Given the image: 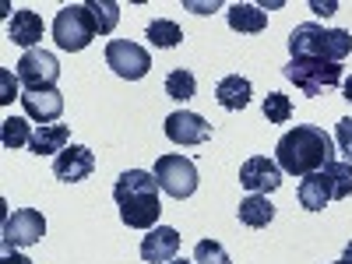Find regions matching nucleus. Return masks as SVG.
Here are the masks:
<instances>
[{
	"label": "nucleus",
	"mask_w": 352,
	"mask_h": 264,
	"mask_svg": "<svg viewBox=\"0 0 352 264\" xmlns=\"http://www.w3.org/2000/svg\"><path fill=\"white\" fill-rule=\"evenodd\" d=\"M264 116H268V124H289V120H292V102H289V96L268 92V96H264Z\"/></svg>",
	"instance_id": "a878e982"
},
{
	"label": "nucleus",
	"mask_w": 352,
	"mask_h": 264,
	"mask_svg": "<svg viewBox=\"0 0 352 264\" xmlns=\"http://www.w3.org/2000/svg\"><path fill=\"white\" fill-rule=\"evenodd\" d=\"M320 176H324V184H328V194H331V201H345L349 194H352V162H328L324 169H320Z\"/></svg>",
	"instance_id": "aec40b11"
},
{
	"label": "nucleus",
	"mask_w": 352,
	"mask_h": 264,
	"mask_svg": "<svg viewBox=\"0 0 352 264\" xmlns=\"http://www.w3.org/2000/svg\"><path fill=\"white\" fill-rule=\"evenodd\" d=\"M317 14H335V4H317V0H314V4H310Z\"/></svg>",
	"instance_id": "7c9ffc66"
},
{
	"label": "nucleus",
	"mask_w": 352,
	"mask_h": 264,
	"mask_svg": "<svg viewBox=\"0 0 352 264\" xmlns=\"http://www.w3.org/2000/svg\"><path fill=\"white\" fill-rule=\"evenodd\" d=\"M14 78L11 71H0V102H14Z\"/></svg>",
	"instance_id": "c85d7f7f"
},
{
	"label": "nucleus",
	"mask_w": 352,
	"mask_h": 264,
	"mask_svg": "<svg viewBox=\"0 0 352 264\" xmlns=\"http://www.w3.org/2000/svg\"><path fill=\"white\" fill-rule=\"evenodd\" d=\"M0 144H4L8 152H18L21 144H32V131H28L25 116H8V120L0 124Z\"/></svg>",
	"instance_id": "b1692460"
},
{
	"label": "nucleus",
	"mask_w": 352,
	"mask_h": 264,
	"mask_svg": "<svg viewBox=\"0 0 352 264\" xmlns=\"http://www.w3.org/2000/svg\"><path fill=\"white\" fill-rule=\"evenodd\" d=\"M250 92H254L250 81L240 78V74H229V78H222V81L215 85V99H219V106L229 109V113L247 109V106H250Z\"/></svg>",
	"instance_id": "dca6fc26"
},
{
	"label": "nucleus",
	"mask_w": 352,
	"mask_h": 264,
	"mask_svg": "<svg viewBox=\"0 0 352 264\" xmlns=\"http://www.w3.org/2000/svg\"><path fill=\"white\" fill-rule=\"evenodd\" d=\"M335 264H349V261H335Z\"/></svg>",
	"instance_id": "c9c22d12"
},
{
	"label": "nucleus",
	"mask_w": 352,
	"mask_h": 264,
	"mask_svg": "<svg viewBox=\"0 0 352 264\" xmlns=\"http://www.w3.org/2000/svg\"><path fill=\"white\" fill-rule=\"evenodd\" d=\"M226 21H229L232 32H250V36H257V32L268 28V14H264L261 4H229L226 8Z\"/></svg>",
	"instance_id": "f3484780"
},
{
	"label": "nucleus",
	"mask_w": 352,
	"mask_h": 264,
	"mask_svg": "<svg viewBox=\"0 0 352 264\" xmlns=\"http://www.w3.org/2000/svg\"><path fill=\"white\" fill-rule=\"evenodd\" d=\"M187 8H194L197 14H212V11H215V8H208V4H187Z\"/></svg>",
	"instance_id": "473e14b6"
},
{
	"label": "nucleus",
	"mask_w": 352,
	"mask_h": 264,
	"mask_svg": "<svg viewBox=\"0 0 352 264\" xmlns=\"http://www.w3.org/2000/svg\"><path fill=\"white\" fill-rule=\"evenodd\" d=\"M180 250V232L173 226H155L148 229V236L141 240V261L144 264H169Z\"/></svg>",
	"instance_id": "ddd939ff"
},
{
	"label": "nucleus",
	"mask_w": 352,
	"mask_h": 264,
	"mask_svg": "<svg viewBox=\"0 0 352 264\" xmlns=\"http://www.w3.org/2000/svg\"><path fill=\"white\" fill-rule=\"evenodd\" d=\"M335 141H338V152L345 155V162H352V116H342V120H338Z\"/></svg>",
	"instance_id": "cd10ccee"
},
{
	"label": "nucleus",
	"mask_w": 352,
	"mask_h": 264,
	"mask_svg": "<svg viewBox=\"0 0 352 264\" xmlns=\"http://www.w3.org/2000/svg\"><path fill=\"white\" fill-rule=\"evenodd\" d=\"M194 92H197V81H194V74H190V71L176 67V71H169V74H166V96H169V99L187 102V99H194Z\"/></svg>",
	"instance_id": "393cba45"
},
{
	"label": "nucleus",
	"mask_w": 352,
	"mask_h": 264,
	"mask_svg": "<svg viewBox=\"0 0 352 264\" xmlns=\"http://www.w3.org/2000/svg\"><path fill=\"white\" fill-rule=\"evenodd\" d=\"M169 264H194V261H180V257H173Z\"/></svg>",
	"instance_id": "f704fd0d"
},
{
	"label": "nucleus",
	"mask_w": 352,
	"mask_h": 264,
	"mask_svg": "<svg viewBox=\"0 0 352 264\" xmlns=\"http://www.w3.org/2000/svg\"><path fill=\"white\" fill-rule=\"evenodd\" d=\"M92 169H96V155H92V148H85V144H67V148L53 159V176L64 184L88 180Z\"/></svg>",
	"instance_id": "f8f14e48"
},
{
	"label": "nucleus",
	"mask_w": 352,
	"mask_h": 264,
	"mask_svg": "<svg viewBox=\"0 0 352 264\" xmlns=\"http://www.w3.org/2000/svg\"><path fill=\"white\" fill-rule=\"evenodd\" d=\"M289 53L292 60H331L342 64L352 53V32L345 28H320L314 21L296 25L289 36Z\"/></svg>",
	"instance_id": "7ed1b4c3"
},
{
	"label": "nucleus",
	"mask_w": 352,
	"mask_h": 264,
	"mask_svg": "<svg viewBox=\"0 0 352 264\" xmlns=\"http://www.w3.org/2000/svg\"><path fill=\"white\" fill-rule=\"evenodd\" d=\"M155 180L159 190L176 197V201H187L197 190V166L187 155H159L155 159Z\"/></svg>",
	"instance_id": "423d86ee"
},
{
	"label": "nucleus",
	"mask_w": 352,
	"mask_h": 264,
	"mask_svg": "<svg viewBox=\"0 0 352 264\" xmlns=\"http://www.w3.org/2000/svg\"><path fill=\"white\" fill-rule=\"evenodd\" d=\"M43 236H46V219L36 208H14L4 219V250L36 247Z\"/></svg>",
	"instance_id": "6e6552de"
},
{
	"label": "nucleus",
	"mask_w": 352,
	"mask_h": 264,
	"mask_svg": "<svg viewBox=\"0 0 352 264\" xmlns=\"http://www.w3.org/2000/svg\"><path fill=\"white\" fill-rule=\"evenodd\" d=\"M144 36H148V43H152L155 50H173V46L184 43V28L176 25V21H169V18H155Z\"/></svg>",
	"instance_id": "4be33fe9"
},
{
	"label": "nucleus",
	"mask_w": 352,
	"mask_h": 264,
	"mask_svg": "<svg viewBox=\"0 0 352 264\" xmlns=\"http://www.w3.org/2000/svg\"><path fill=\"white\" fill-rule=\"evenodd\" d=\"M342 99H349V102H352V74L342 81Z\"/></svg>",
	"instance_id": "2f4dec72"
},
{
	"label": "nucleus",
	"mask_w": 352,
	"mask_h": 264,
	"mask_svg": "<svg viewBox=\"0 0 352 264\" xmlns=\"http://www.w3.org/2000/svg\"><path fill=\"white\" fill-rule=\"evenodd\" d=\"M53 39L64 53H81L88 43L96 39V21L88 14L85 4H67L53 18Z\"/></svg>",
	"instance_id": "20e7f679"
},
{
	"label": "nucleus",
	"mask_w": 352,
	"mask_h": 264,
	"mask_svg": "<svg viewBox=\"0 0 352 264\" xmlns=\"http://www.w3.org/2000/svg\"><path fill=\"white\" fill-rule=\"evenodd\" d=\"M240 187L250 194H272L282 187V169L268 155H254L240 166Z\"/></svg>",
	"instance_id": "9b49d317"
},
{
	"label": "nucleus",
	"mask_w": 352,
	"mask_h": 264,
	"mask_svg": "<svg viewBox=\"0 0 352 264\" xmlns=\"http://www.w3.org/2000/svg\"><path fill=\"white\" fill-rule=\"evenodd\" d=\"M43 32H46L43 18H39L36 11H28V8L14 11V18L8 21V36H11L18 46H25V50H32V46L43 39Z\"/></svg>",
	"instance_id": "2eb2a0df"
},
{
	"label": "nucleus",
	"mask_w": 352,
	"mask_h": 264,
	"mask_svg": "<svg viewBox=\"0 0 352 264\" xmlns=\"http://www.w3.org/2000/svg\"><path fill=\"white\" fill-rule=\"evenodd\" d=\"M14 74L28 92H50V88H56V81H60V64H56V56L46 53V50H25Z\"/></svg>",
	"instance_id": "0eeeda50"
},
{
	"label": "nucleus",
	"mask_w": 352,
	"mask_h": 264,
	"mask_svg": "<svg viewBox=\"0 0 352 264\" xmlns=\"http://www.w3.org/2000/svg\"><path fill=\"white\" fill-rule=\"evenodd\" d=\"M342 261H349V264H352V240L345 243V254H342Z\"/></svg>",
	"instance_id": "72a5a7b5"
},
{
	"label": "nucleus",
	"mask_w": 352,
	"mask_h": 264,
	"mask_svg": "<svg viewBox=\"0 0 352 264\" xmlns=\"http://www.w3.org/2000/svg\"><path fill=\"white\" fill-rule=\"evenodd\" d=\"M113 201L120 204V219L131 229H155L162 215V201H159V180L155 173L144 169H127L116 176L113 184Z\"/></svg>",
	"instance_id": "f03ea898"
},
{
	"label": "nucleus",
	"mask_w": 352,
	"mask_h": 264,
	"mask_svg": "<svg viewBox=\"0 0 352 264\" xmlns=\"http://www.w3.org/2000/svg\"><path fill=\"white\" fill-rule=\"evenodd\" d=\"M285 78L310 99H317L324 88H335V85L345 81L342 78V64H331V60H289L285 64Z\"/></svg>",
	"instance_id": "39448f33"
},
{
	"label": "nucleus",
	"mask_w": 352,
	"mask_h": 264,
	"mask_svg": "<svg viewBox=\"0 0 352 264\" xmlns=\"http://www.w3.org/2000/svg\"><path fill=\"white\" fill-rule=\"evenodd\" d=\"M300 204L307 212H324V204L331 201V194H328V184H324V176L320 173H310V176H303V184H300Z\"/></svg>",
	"instance_id": "412c9836"
},
{
	"label": "nucleus",
	"mask_w": 352,
	"mask_h": 264,
	"mask_svg": "<svg viewBox=\"0 0 352 264\" xmlns=\"http://www.w3.org/2000/svg\"><path fill=\"white\" fill-rule=\"evenodd\" d=\"M67 144H71V131L64 124H46V127L32 131V144H28V148H32L36 155H53V152L60 155Z\"/></svg>",
	"instance_id": "6ab92c4d"
},
{
	"label": "nucleus",
	"mask_w": 352,
	"mask_h": 264,
	"mask_svg": "<svg viewBox=\"0 0 352 264\" xmlns=\"http://www.w3.org/2000/svg\"><path fill=\"white\" fill-rule=\"evenodd\" d=\"M162 131H166V138L173 141V144H204L212 138V124L204 120L201 113H190V109H176V113H169L166 116V124H162Z\"/></svg>",
	"instance_id": "9d476101"
},
{
	"label": "nucleus",
	"mask_w": 352,
	"mask_h": 264,
	"mask_svg": "<svg viewBox=\"0 0 352 264\" xmlns=\"http://www.w3.org/2000/svg\"><path fill=\"white\" fill-rule=\"evenodd\" d=\"M236 215H240V222L247 229H264V226H272V219H275V204L268 201V194H247L240 201Z\"/></svg>",
	"instance_id": "a211bd4d"
},
{
	"label": "nucleus",
	"mask_w": 352,
	"mask_h": 264,
	"mask_svg": "<svg viewBox=\"0 0 352 264\" xmlns=\"http://www.w3.org/2000/svg\"><path fill=\"white\" fill-rule=\"evenodd\" d=\"M0 264H32L25 254H18V250H4V257H0Z\"/></svg>",
	"instance_id": "c756f323"
},
{
	"label": "nucleus",
	"mask_w": 352,
	"mask_h": 264,
	"mask_svg": "<svg viewBox=\"0 0 352 264\" xmlns=\"http://www.w3.org/2000/svg\"><path fill=\"white\" fill-rule=\"evenodd\" d=\"M275 162L289 176L320 173L328 162H335V141L324 127H317V124H296L278 138Z\"/></svg>",
	"instance_id": "f257e3e1"
},
{
	"label": "nucleus",
	"mask_w": 352,
	"mask_h": 264,
	"mask_svg": "<svg viewBox=\"0 0 352 264\" xmlns=\"http://www.w3.org/2000/svg\"><path fill=\"white\" fill-rule=\"evenodd\" d=\"M194 264H232V261L219 240H201L194 247Z\"/></svg>",
	"instance_id": "bb28decb"
},
{
	"label": "nucleus",
	"mask_w": 352,
	"mask_h": 264,
	"mask_svg": "<svg viewBox=\"0 0 352 264\" xmlns=\"http://www.w3.org/2000/svg\"><path fill=\"white\" fill-rule=\"evenodd\" d=\"M21 109L28 120H36L39 127L46 124H56L64 113V96L56 92V88H50V92H25L21 96Z\"/></svg>",
	"instance_id": "4468645a"
},
{
	"label": "nucleus",
	"mask_w": 352,
	"mask_h": 264,
	"mask_svg": "<svg viewBox=\"0 0 352 264\" xmlns=\"http://www.w3.org/2000/svg\"><path fill=\"white\" fill-rule=\"evenodd\" d=\"M85 8H88V14H92L99 36H109L116 28V21H120V4H116V0H88Z\"/></svg>",
	"instance_id": "5701e85b"
},
{
	"label": "nucleus",
	"mask_w": 352,
	"mask_h": 264,
	"mask_svg": "<svg viewBox=\"0 0 352 264\" xmlns=\"http://www.w3.org/2000/svg\"><path fill=\"white\" fill-rule=\"evenodd\" d=\"M106 64L113 67V74H120L127 81H141L152 71V56L144 46H138L131 39H113V43H106Z\"/></svg>",
	"instance_id": "1a4fd4ad"
}]
</instances>
